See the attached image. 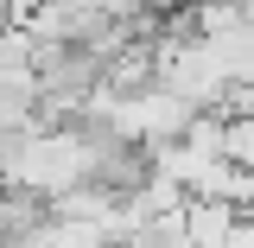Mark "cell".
Masks as SVG:
<instances>
[{"label":"cell","mask_w":254,"mask_h":248,"mask_svg":"<svg viewBox=\"0 0 254 248\" xmlns=\"http://www.w3.org/2000/svg\"><path fill=\"white\" fill-rule=\"evenodd\" d=\"M222 121H229L222 159H229V165H248V172H254V115H222Z\"/></svg>","instance_id":"1"}]
</instances>
